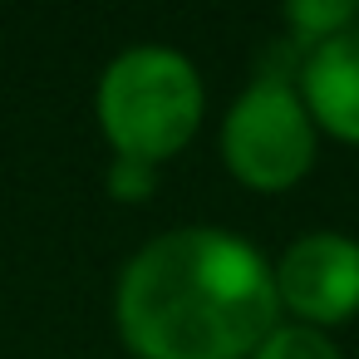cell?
Listing matches in <instances>:
<instances>
[{
  "label": "cell",
  "instance_id": "8",
  "mask_svg": "<svg viewBox=\"0 0 359 359\" xmlns=\"http://www.w3.org/2000/svg\"><path fill=\"white\" fill-rule=\"evenodd\" d=\"M153 182H158V168H153V163L114 158V168H109V192H114L118 202H143V197L153 192Z\"/></svg>",
  "mask_w": 359,
  "mask_h": 359
},
{
  "label": "cell",
  "instance_id": "5",
  "mask_svg": "<svg viewBox=\"0 0 359 359\" xmlns=\"http://www.w3.org/2000/svg\"><path fill=\"white\" fill-rule=\"evenodd\" d=\"M300 99L320 128L359 143V25L310 45L300 65Z\"/></svg>",
  "mask_w": 359,
  "mask_h": 359
},
{
  "label": "cell",
  "instance_id": "6",
  "mask_svg": "<svg viewBox=\"0 0 359 359\" xmlns=\"http://www.w3.org/2000/svg\"><path fill=\"white\" fill-rule=\"evenodd\" d=\"M285 20H290L300 45H320V40L359 25V6H349V0H295L285 11Z\"/></svg>",
  "mask_w": 359,
  "mask_h": 359
},
{
  "label": "cell",
  "instance_id": "2",
  "mask_svg": "<svg viewBox=\"0 0 359 359\" xmlns=\"http://www.w3.org/2000/svg\"><path fill=\"white\" fill-rule=\"evenodd\" d=\"M99 128L114 158L163 163L182 153L202 123V79L187 55L163 45L123 50L99 79Z\"/></svg>",
  "mask_w": 359,
  "mask_h": 359
},
{
  "label": "cell",
  "instance_id": "7",
  "mask_svg": "<svg viewBox=\"0 0 359 359\" xmlns=\"http://www.w3.org/2000/svg\"><path fill=\"white\" fill-rule=\"evenodd\" d=\"M251 359H339L334 339L310 325H276Z\"/></svg>",
  "mask_w": 359,
  "mask_h": 359
},
{
  "label": "cell",
  "instance_id": "3",
  "mask_svg": "<svg viewBox=\"0 0 359 359\" xmlns=\"http://www.w3.org/2000/svg\"><path fill=\"white\" fill-rule=\"evenodd\" d=\"M222 158L231 177L256 192L295 187L315 163V118L300 89L276 74H261L222 118Z\"/></svg>",
  "mask_w": 359,
  "mask_h": 359
},
{
  "label": "cell",
  "instance_id": "1",
  "mask_svg": "<svg viewBox=\"0 0 359 359\" xmlns=\"http://www.w3.org/2000/svg\"><path fill=\"white\" fill-rule=\"evenodd\" d=\"M276 271L222 226H177L118 276L114 320L138 359H251L276 330Z\"/></svg>",
  "mask_w": 359,
  "mask_h": 359
},
{
  "label": "cell",
  "instance_id": "4",
  "mask_svg": "<svg viewBox=\"0 0 359 359\" xmlns=\"http://www.w3.org/2000/svg\"><path fill=\"white\" fill-rule=\"evenodd\" d=\"M276 300L295 325L325 330L359 310V241L339 231H305L276 266Z\"/></svg>",
  "mask_w": 359,
  "mask_h": 359
}]
</instances>
